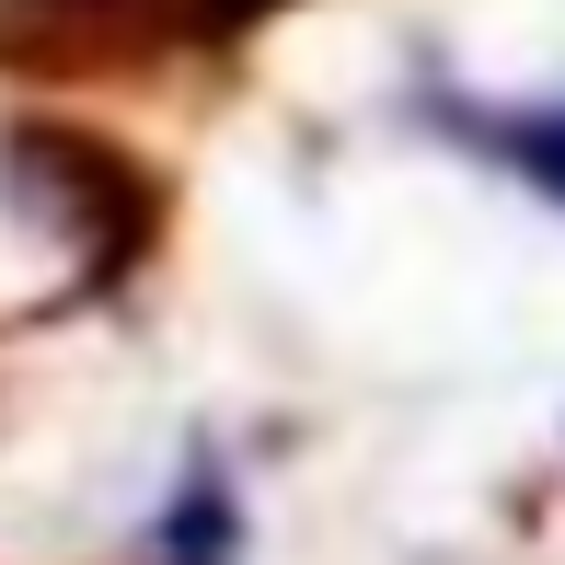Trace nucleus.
I'll return each instance as SVG.
<instances>
[{
  "instance_id": "f257e3e1",
  "label": "nucleus",
  "mask_w": 565,
  "mask_h": 565,
  "mask_svg": "<svg viewBox=\"0 0 565 565\" xmlns=\"http://www.w3.org/2000/svg\"><path fill=\"white\" fill-rule=\"evenodd\" d=\"M231 543H243L231 484L220 473H185V497H173V520H162V565H231Z\"/></svg>"
},
{
  "instance_id": "f03ea898",
  "label": "nucleus",
  "mask_w": 565,
  "mask_h": 565,
  "mask_svg": "<svg viewBox=\"0 0 565 565\" xmlns=\"http://www.w3.org/2000/svg\"><path fill=\"white\" fill-rule=\"evenodd\" d=\"M508 150H520V173H531L543 196H565V105H554V116H520V127H508Z\"/></svg>"
},
{
  "instance_id": "7ed1b4c3",
  "label": "nucleus",
  "mask_w": 565,
  "mask_h": 565,
  "mask_svg": "<svg viewBox=\"0 0 565 565\" xmlns=\"http://www.w3.org/2000/svg\"><path fill=\"white\" fill-rule=\"evenodd\" d=\"M139 12H185V23H243V12H266V0H139Z\"/></svg>"
}]
</instances>
